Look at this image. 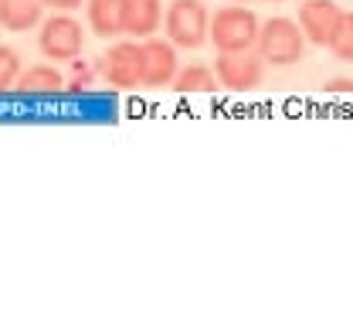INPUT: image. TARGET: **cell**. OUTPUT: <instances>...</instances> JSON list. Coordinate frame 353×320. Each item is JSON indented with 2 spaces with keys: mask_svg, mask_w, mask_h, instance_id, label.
Listing matches in <instances>:
<instances>
[{
  "mask_svg": "<svg viewBox=\"0 0 353 320\" xmlns=\"http://www.w3.org/2000/svg\"><path fill=\"white\" fill-rule=\"evenodd\" d=\"M259 55L268 65H296L306 51V35L289 17H268L259 31Z\"/></svg>",
  "mask_w": 353,
  "mask_h": 320,
  "instance_id": "obj_1",
  "label": "cell"
},
{
  "mask_svg": "<svg viewBox=\"0 0 353 320\" xmlns=\"http://www.w3.org/2000/svg\"><path fill=\"white\" fill-rule=\"evenodd\" d=\"M259 17L248 7H221L211 17V41L218 51H248L259 45Z\"/></svg>",
  "mask_w": 353,
  "mask_h": 320,
  "instance_id": "obj_2",
  "label": "cell"
},
{
  "mask_svg": "<svg viewBox=\"0 0 353 320\" xmlns=\"http://www.w3.org/2000/svg\"><path fill=\"white\" fill-rule=\"evenodd\" d=\"M167 38L176 48H201L211 35V14L204 10L201 0H174L163 14Z\"/></svg>",
  "mask_w": 353,
  "mask_h": 320,
  "instance_id": "obj_3",
  "label": "cell"
},
{
  "mask_svg": "<svg viewBox=\"0 0 353 320\" xmlns=\"http://www.w3.org/2000/svg\"><path fill=\"white\" fill-rule=\"evenodd\" d=\"M265 65H268V62L259 55V48H248V51H218L214 72H218V82L224 89L252 92L262 86Z\"/></svg>",
  "mask_w": 353,
  "mask_h": 320,
  "instance_id": "obj_4",
  "label": "cell"
},
{
  "mask_svg": "<svg viewBox=\"0 0 353 320\" xmlns=\"http://www.w3.org/2000/svg\"><path fill=\"white\" fill-rule=\"evenodd\" d=\"M95 72H102V79L116 89H139L143 86V45H132V41L109 45L95 62Z\"/></svg>",
  "mask_w": 353,
  "mask_h": 320,
  "instance_id": "obj_5",
  "label": "cell"
},
{
  "mask_svg": "<svg viewBox=\"0 0 353 320\" xmlns=\"http://www.w3.org/2000/svg\"><path fill=\"white\" fill-rule=\"evenodd\" d=\"M38 45H41V51L51 62H75L82 55V45H85L82 24L75 17H68L65 10H58L54 17H48L41 24Z\"/></svg>",
  "mask_w": 353,
  "mask_h": 320,
  "instance_id": "obj_6",
  "label": "cell"
},
{
  "mask_svg": "<svg viewBox=\"0 0 353 320\" xmlns=\"http://www.w3.org/2000/svg\"><path fill=\"white\" fill-rule=\"evenodd\" d=\"M340 21H343V10H340V3H333V0H306V3L299 7V28H303L306 41H312V45L330 48L336 28H340Z\"/></svg>",
  "mask_w": 353,
  "mask_h": 320,
  "instance_id": "obj_7",
  "label": "cell"
},
{
  "mask_svg": "<svg viewBox=\"0 0 353 320\" xmlns=\"http://www.w3.org/2000/svg\"><path fill=\"white\" fill-rule=\"evenodd\" d=\"M176 51L174 41H157L150 38L143 45V86L150 89H163V86H174L176 79Z\"/></svg>",
  "mask_w": 353,
  "mask_h": 320,
  "instance_id": "obj_8",
  "label": "cell"
},
{
  "mask_svg": "<svg viewBox=\"0 0 353 320\" xmlns=\"http://www.w3.org/2000/svg\"><path fill=\"white\" fill-rule=\"evenodd\" d=\"M163 21L160 0H123V31L130 38H150Z\"/></svg>",
  "mask_w": 353,
  "mask_h": 320,
  "instance_id": "obj_9",
  "label": "cell"
},
{
  "mask_svg": "<svg viewBox=\"0 0 353 320\" xmlns=\"http://www.w3.org/2000/svg\"><path fill=\"white\" fill-rule=\"evenodd\" d=\"M14 89L21 92V95H54V92L65 89V79L51 65H31V68H24L17 75V86Z\"/></svg>",
  "mask_w": 353,
  "mask_h": 320,
  "instance_id": "obj_10",
  "label": "cell"
},
{
  "mask_svg": "<svg viewBox=\"0 0 353 320\" xmlns=\"http://www.w3.org/2000/svg\"><path fill=\"white\" fill-rule=\"evenodd\" d=\"M44 0H0V24L7 31H31L41 24Z\"/></svg>",
  "mask_w": 353,
  "mask_h": 320,
  "instance_id": "obj_11",
  "label": "cell"
},
{
  "mask_svg": "<svg viewBox=\"0 0 353 320\" xmlns=\"http://www.w3.org/2000/svg\"><path fill=\"white\" fill-rule=\"evenodd\" d=\"M88 24L99 38H116L123 31V0H88Z\"/></svg>",
  "mask_w": 353,
  "mask_h": 320,
  "instance_id": "obj_12",
  "label": "cell"
},
{
  "mask_svg": "<svg viewBox=\"0 0 353 320\" xmlns=\"http://www.w3.org/2000/svg\"><path fill=\"white\" fill-rule=\"evenodd\" d=\"M174 89L183 92V95H190V92H214L218 89V72L201 65V62H190V65H183L176 72Z\"/></svg>",
  "mask_w": 353,
  "mask_h": 320,
  "instance_id": "obj_13",
  "label": "cell"
},
{
  "mask_svg": "<svg viewBox=\"0 0 353 320\" xmlns=\"http://www.w3.org/2000/svg\"><path fill=\"white\" fill-rule=\"evenodd\" d=\"M330 51L340 58V62H353V14H343L333 41H330Z\"/></svg>",
  "mask_w": 353,
  "mask_h": 320,
  "instance_id": "obj_14",
  "label": "cell"
},
{
  "mask_svg": "<svg viewBox=\"0 0 353 320\" xmlns=\"http://www.w3.org/2000/svg\"><path fill=\"white\" fill-rule=\"evenodd\" d=\"M17 75H21V58H17L10 48L0 45V92L17 86Z\"/></svg>",
  "mask_w": 353,
  "mask_h": 320,
  "instance_id": "obj_15",
  "label": "cell"
},
{
  "mask_svg": "<svg viewBox=\"0 0 353 320\" xmlns=\"http://www.w3.org/2000/svg\"><path fill=\"white\" fill-rule=\"evenodd\" d=\"M95 65H85V62H79L75 65V75H72V82H68V92H82L88 89V82L95 79V72H92Z\"/></svg>",
  "mask_w": 353,
  "mask_h": 320,
  "instance_id": "obj_16",
  "label": "cell"
},
{
  "mask_svg": "<svg viewBox=\"0 0 353 320\" xmlns=\"http://www.w3.org/2000/svg\"><path fill=\"white\" fill-rule=\"evenodd\" d=\"M79 3H85V0H44V7H51V10H75Z\"/></svg>",
  "mask_w": 353,
  "mask_h": 320,
  "instance_id": "obj_17",
  "label": "cell"
},
{
  "mask_svg": "<svg viewBox=\"0 0 353 320\" xmlns=\"http://www.w3.org/2000/svg\"><path fill=\"white\" fill-rule=\"evenodd\" d=\"M326 92H353V79H330Z\"/></svg>",
  "mask_w": 353,
  "mask_h": 320,
  "instance_id": "obj_18",
  "label": "cell"
},
{
  "mask_svg": "<svg viewBox=\"0 0 353 320\" xmlns=\"http://www.w3.org/2000/svg\"><path fill=\"white\" fill-rule=\"evenodd\" d=\"M234 3H248V0H234Z\"/></svg>",
  "mask_w": 353,
  "mask_h": 320,
  "instance_id": "obj_19",
  "label": "cell"
},
{
  "mask_svg": "<svg viewBox=\"0 0 353 320\" xmlns=\"http://www.w3.org/2000/svg\"><path fill=\"white\" fill-rule=\"evenodd\" d=\"M272 3H279V0H272Z\"/></svg>",
  "mask_w": 353,
  "mask_h": 320,
  "instance_id": "obj_20",
  "label": "cell"
}]
</instances>
